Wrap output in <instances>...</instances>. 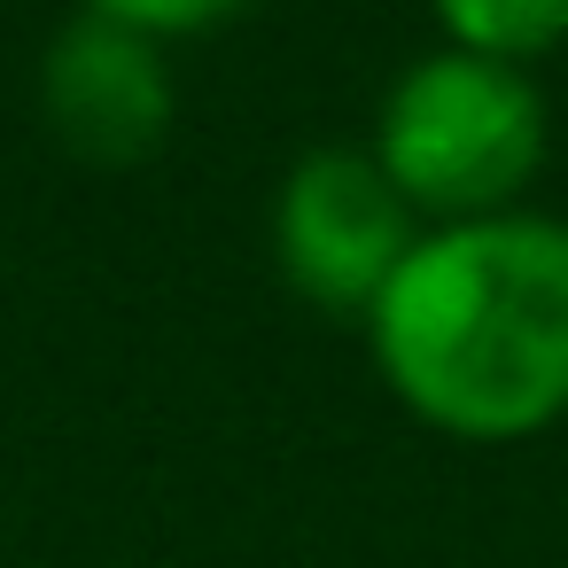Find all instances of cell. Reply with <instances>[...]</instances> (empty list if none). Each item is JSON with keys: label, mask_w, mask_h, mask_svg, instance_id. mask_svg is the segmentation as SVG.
Instances as JSON below:
<instances>
[{"label": "cell", "mask_w": 568, "mask_h": 568, "mask_svg": "<svg viewBox=\"0 0 568 568\" xmlns=\"http://www.w3.org/2000/svg\"><path fill=\"white\" fill-rule=\"evenodd\" d=\"M366 149L420 226H467L521 211L545 172L552 118L529 71L467 48H428L389 79Z\"/></svg>", "instance_id": "7a4b0ae2"}, {"label": "cell", "mask_w": 568, "mask_h": 568, "mask_svg": "<svg viewBox=\"0 0 568 568\" xmlns=\"http://www.w3.org/2000/svg\"><path fill=\"white\" fill-rule=\"evenodd\" d=\"M428 9L444 24V48H467L514 71L568 48V0H428Z\"/></svg>", "instance_id": "5b68a950"}, {"label": "cell", "mask_w": 568, "mask_h": 568, "mask_svg": "<svg viewBox=\"0 0 568 568\" xmlns=\"http://www.w3.org/2000/svg\"><path fill=\"white\" fill-rule=\"evenodd\" d=\"M172 110H180V79H172L156 40L102 24V17H71L48 32L40 118H48L63 156H79L94 172H133L164 149Z\"/></svg>", "instance_id": "277c9868"}, {"label": "cell", "mask_w": 568, "mask_h": 568, "mask_svg": "<svg viewBox=\"0 0 568 568\" xmlns=\"http://www.w3.org/2000/svg\"><path fill=\"white\" fill-rule=\"evenodd\" d=\"M382 389L452 444H529L568 420V219L428 226L366 312Z\"/></svg>", "instance_id": "6da1fadb"}, {"label": "cell", "mask_w": 568, "mask_h": 568, "mask_svg": "<svg viewBox=\"0 0 568 568\" xmlns=\"http://www.w3.org/2000/svg\"><path fill=\"white\" fill-rule=\"evenodd\" d=\"M428 226L413 219V203L389 187V172L374 164V149H304L281 172L273 195V265L281 281L335 312V320H366L374 296L397 281V265L413 257Z\"/></svg>", "instance_id": "3957f363"}, {"label": "cell", "mask_w": 568, "mask_h": 568, "mask_svg": "<svg viewBox=\"0 0 568 568\" xmlns=\"http://www.w3.org/2000/svg\"><path fill=\"white\" fill-rule=\"evenodd\" d=\"M250 9V0H79V17H102V24H125L141 40H195V32H219Z\"/></svg>", "instance_id": "8992f818"}]
</instances>
